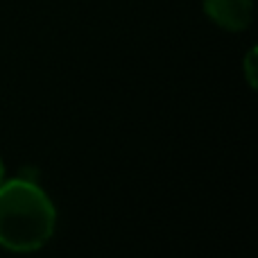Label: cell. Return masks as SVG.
Wrapping results in <instances>:
<instances>
[{"label": "cell", "instance_id": "4", "mask_svg": "<svg viewBox=\"0 0 258 258\" xmlns=\"http://www.w3.org/2000/svg\"><path fill=\"white\" fill-rule=\"evenodd\" d=\"M5 181V163H3V159H0V183Z\"/></svg>", "mask_w": 258, "mask_h": 258}, {"label": "cell", "instance_id": "3", "mask_svg": "<svg viewBox=\"0 0 258 258\" xmlns=\"http://www.w3.org/2000/svg\"><path fill=\"white\" fill-rule=\"evenodd\" d=\"M256 57H258L256 48H251L249 52H247V57H245V77H247V82H249V86H251V89H256V86H258V75H256Z\"/></svg>", "mask_w": 258, "mask_h": 258}, {"label": "cell", "instance_id": "1", "mask_svg": "<svg viewBox=\"0 0 258 258\" xmlns=\"http://www.w3.org/2000/svg\"><path fill=\"white\" fill-rule=\"evenodd\" d=\"M57 227V209L50 195L30 179L0 183V247L14 254L39 251Z\"/></svg>", "mask_w": 258, "mask_h": 258}, {"label": "cell", "instance_id": "2", "mask_svg": "<svg viewBox=\"0 0 258 258\" xmlns=\"http://www.w3.org/2000/svg\"><path fill=\"white\" fill-rule=\"evenodd\" d=\"M204 12L222 30L242 32L251 25L254 0H204Z\"/></svg>", "mask_w": 258, "mask_h": 258}]
</instances>
